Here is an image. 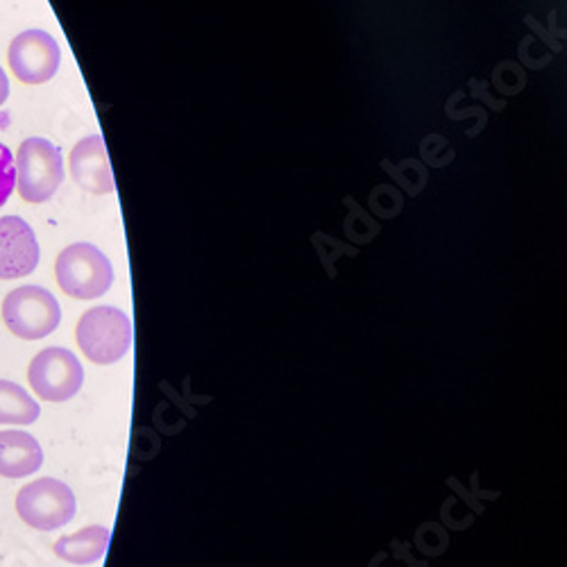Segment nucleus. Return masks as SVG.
I'll list each match as a JSON object with an SVG mask.
<instances>
[{
  "mask_svg": "<svg viewBox=\"0 0 567 567\" xmlns=\"http://www.w3.org/2000/svg\"><path fill=\"white\" fill-rule=\"evenodd\" d=\"M75 339L91 363L112 365L132 348V320L116 307H93L82 313Z\"/></svg>",
  "mask_w": 567,
  "mask_h": 567,
  "instance_id": "nucleus-1",
  "label": "nucleus"
},
{
  "mask_svg": "<svg viewBox=\"0 0 567 567\" xmlns=\"http://www.w3.org/2000/svg\"><path fill=\"white\" fill-rule=\"evenodd\" d=\"M14 171L21 198L32 205L49 203L64 182V162L60 148L41 136L25 138L19 146Z\"/></svg>",
  "mask_w": 567,
  "mask_h": 567,
  "instance_id": "nucleus-2",
  "label": "nucleus"
},
{
  "mask_svg": "<svg viewBox=\"0 0 567 567\" xmlns=\"http://www.w3.org/2000/svg\"><path fill=\"white\" fill-rule=\"evenodd\" d=\"M60 289L75 300H96L114 284L112 261L93 244H73L55 261Z\"/></svg>",
  "mask_w": 567,
  "mask_h": 567,
  "instance_id": "nucleus-3",
  "label": "nucleus"
},
{
  "mask_svg": "<svg viewBox=\"0 0 567 567\" xmlns=\"http://www.w3.org/2000/svg\"><path fill=\"white\" fill-rule=\"evenodd\" d=\"M17 513L34 532H58L75 517L78 502L69 484L43 477L25 484L17 495Z\"/></svg>",
  "mask_w": 567,
  "mask_h": 567,
  "instance_id": "nucleus-4",
  "label": "nucleus"
},
{
  "mask_svg": "<svg viewBox=\"0 0 567 567\" xmlns=\"http://www.w3.org/2000/svg\"><path fill=\"white\" fill-rule=\"evenodd\" d=\"M3 320L10 332L23 341L51 337L62 322L58 298L41 287H21L6 296Z\"/></svg>",
  "mask_w": 567,
  "mask_h": 567,
  "instance_id": "nucleus-5",
  "label": "nucleus"
},
{
  "mask_svg": "<svg viewBox=\"0 0 567 567\" xmlns=\"http://www.w3.org/2000/svg\"><path fill=\"white\" fill-rule=\"evenodd\" d=\"M28 382L39 400L60 404L80 393L84 368L71 350L45 348L30 361Z\"/></svg>",
  "mask_w": 567,
  "mask_h": 567,
  "instance_id": "nucleus-6",
  "label": "nucleus"
},
{
  "mask_svg": "<svg viewBox=\"0 0 567 567\" xmlns=\"http://www.w3.org/2000/svg\"><path fill=\"white\" fill-rule=\"evenodd\" d=\"M8 60L23 84H43L60 71L62 51L53 34L45 30H25L12 39Z\"/></svg>",
  "mask_w": 567,
  "mask_h": 567,
  "instance_id": "nucleus-7",
  "label": "nucleus"
},
{
  "mask_svg": "<svg viewBox=\"0 0 567 567\" xmlns=\"http://www.w3.org/2000/svg\"><path fill=\"white\" fill-rule=\"evenodd\" d=\"M39 241L21 216L0 218V279H19L39 266Z\"/></svg>",
  "mask_w": 567,
  "mask_h": 567,
  "instance_id": "nucleus-8",
  "label": "nucleus"
},
{
  "mask_svg": "<svg viewBox=\"0 0 567 567\" xmlns=\"http://www.w3.org/2000/svg\"><path fill=\"white\" fill-rule=\"evenodd\" d=\"M71 175L78 186L89 194H112L114 192V175L107 157L105 141L101 134H91L82 138L71 153Z\"/></svg>",
  "mask_w": 567,
  "mask_h": 567,
  "instance_id": "nucleus-9",
  "label": "nucleus"
},
{
  "mask_svg": "<svg viewBox=\"0 0 567 567\" xmlns=\"http://www.w3.org/2000/svg\"><path fill=\"white\" fill-rule=\"evenodd\" d=\"M43 465V450L28 432H0V477L21 480L30 477Z\"/></svg>",
  "mask_w": 567,
  "mask_h": 567,
  "instance_id": "nucleus-10",
  "label": "nucleus"
},
{
  "mask_svg": "<svg viewBox=\"0 0 567 567\" xmlns=\"http://www.w3.org/2000/svg\"><path fill=\"white\" fill-rule=\"evenodd\" d=\"M110 540H112V532L107 527L91 525L71 536L58 538V543L53 545V551L58 558L66 563L89 565V563L101 560L107 554Z\"/></svg>",
  "mask_w": 567,
  "mask_h": 567,
  "instance_id": "nucleus-11",
  "label": "nucleus"
},
{
  "mask_svg": "<svg viewBox=\"0 0 567 567\" xmlns=\"http://www.w3.org/2000/svg\"><path fill=\"white\" fill-rule=\"evenodd\" d=\"M39 415L41 406L23 386L0 380V424H32Z\"/></svg>",
  "mask_w": 567,
  "mask_h": 567,
  "instance_id": "nucleus-12",
  "label": "nucleus"
},
{
  "mask_svg": "<svg viewBox=\"0 0 567 567\" xmlns=\"http://www.w3.org/2000/svg\"><path fill=\"white\" fill-rule=\"evenodd\" d=\"M17 184V171H14V155L8 146L0 144V207H6L10 200Z\"/></svg>",
  "mask_w": 567,
  "mask_h": 567,
  "instance_id": "nucleus-13",
  "label": "nucleus"
},
{
  "mask_svg": "<svg viewBox=\"0 0 567 567\" xmlns=\"http://www.w3.org/2000/svg\"><path fill=\"white\" fill-rule=\"evenodd\" d=\"M8 99H10V78L3 71V66H0V107L6 105Z\"/></svg>",
  "mask_w": 567,
  "mask_h": 567,
  "instance_id": "nucleus-14",
  "label": "nucleus"
}]
</instances>
